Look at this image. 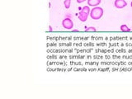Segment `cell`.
<instances>
[{"mask_svg": "<svg viewBox=\"0 0 132 99\" xmlns=\"http://www.w3.org/2000/svg\"><path fill=\"white\" fill-rule=\"evenodd\" d=\"M114 5H115V7L117 8L121 9V8H123L125 7H126L127 3L125 2V0H115Z\"/></svg>", "mask_w": 132, "mask_h": 99, "instance_id": "3", "label": "cell"}, {"mask_svg": "<svg viewBox=\"0 0 132 99\" xmlns=\"http://www.w3.org/2000/svg\"><path fill=\"white\" fill-rule=\"evenodd\" d=\"M85 31L86 32H96L97 29L94 27H85Z\"/></svg>", "mask_w": 132, "mask_h": 99, "instance_id": "8", "label": "cell"}, {"mask_svg": "<svg viewBox=\"0 0 132 99\" xmlns=\"http://www.w3.org/2000/svg\"><path fill=\"white\" fill-rule=\"evenodd\" d=\"M121 32H130V29L129 28L127 25L123 24V25H121Z\"/></svg>", "mask_w": 132, "mask_h": 99, "instance_id": "6", "label": "cell"}, {"mask_svg": "<svg viewBox=\"0 0 132 99\" xmlns=\"http://www.w3.org/2000/svg\"><path fill=\"white\" fill-rule=\"evenodd\" d=\"M73 32H78V30H77V29H73Z\"/></svg>", "mask_w": 132, "mask_h": 99, "instance_id": "11", "label": "cell"}, {"mask_svg": "<svg viewBox=\"0 0 132 99\" xmlns=\"http://www.w3.org/2000/svg\"><path fill=\"white\" fill-rule=\"evenodd\" d=\"M102 0H87V5L90 7H97L101 4Z\"/></svg>", "mask_w": 132, "mask_h": 99, "instance_id": "4", "label": "cell"}, {"mask_svg": "<svg viewBox=\"0 0 132 99\" xmlns=\"http://www.w3.org/2000/svg\"><path fill=\"white\" fill-rule=\"evenodd\" d=\"M49 30H50V32H52V31H53L51 26H49Z\"/></svg>", "mask_w": 132, "mask_h": 99, "instance_id": "10", "label": "cell"}, {"mask_svg": "<svg viewBox=\"0 0 132 99\" xmlns=\"http://www.w3.org/2000/svg\"><path fill=\"white\" fill-rule=\"evenodd\" d=\"M70 4H71V0H64V8L66 9L70 8Z\"/></svg>", "mask_w": 132, "mask_h": 99, "instance_id": "7", "label": "cell"}, {"mask_svg": "<svg viewBox=\"0 0 132 99\" xmlns=\"http://www.w3.org/2000/svg\"><path fill=\"white\" fill-rule=\"evenodd\" d=\"M130 6H131V8H132V2H131V4H130Z\"/></svg>", "mask_w": 132, "mask_h": 99, "instance_id": "12", "label": "cell"}, {"mask_svg": "<svg viewBox=\"0 0 132 99\" xmlns=\"http://www.w3.org/2000/svg\"><path fill=\"white\" fill-rule=\"evenodd\" d=\"M62 26L64 27V29L71 30L74 27V22L70 17H65L64 20L62 21Z\"/></svg>", "mask_w": 132, "mask_h": 99, "instance_id": "2", "label": "cell"}, {"mask_svg": "<svg viewBox=\"0 0 132 99\" xmlns=\"http://www.w3.org/2000/svg\"><path fill=\"white\" fill-rule=\"evenodd\" d=\"M87 17H89V14L84 13L82 11L79 12V14H78V18L81 21H86L87 20Z\"/></svg>", "mask_w": 132, "mask_h": 99, "instance_id": "5", "label": "cell"}, {"mask_svg": "<svg viewBox=\"0 0 132 99\" xmlns=\"http://www.w3.org/2000/svg\"><path fill=\"white\" fill-rule=\"evenodd\" d=\"M84 1H86V0H77V3H78V4H82V3H83Z\"/></svg>", "mask_w": 132, "mask_h": 99, "instance_id": "9", "label": "cell"}, {"mask_svg": "<svg viewBox=\"0 0 132 99\" xmlns=\"http://www.w3.org/2000/svg\"><path fill=\"white\" fill-rule=\"evenodd\" d=\"M104 11L101 7H95L90 11V17L93 20H99L103 16Z\"/></svg>", "mask_w": 132, "mask_h": 99, "instance_id": "1", "label": "cell"}]
</instances>
